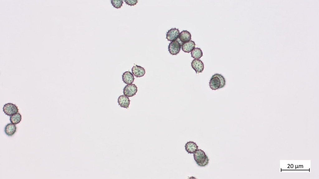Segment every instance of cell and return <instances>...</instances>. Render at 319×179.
Segmentation results:
<instances>
[{
	"instance_id": "6da1fadb",
	"label": "cell",
	"mask_w": 319,
	"mask_h": 179,
	"mask_svg": "<svg viewBox=\"0 0 319 179\" xmlns=\"http://www.w3.org/2000/svg\"><path fill=\"white\" fill-rule=\"evenodd\" d=\"M226 80L221 74L216 73L211 77L209 82L210 88L216 90L224 87L226 85Z\"/></svg>"
},
{
	"instance_id": "7a4b0ae2",
	"label": "cell",
	"mask_w": 319,
	"mask_h": 179,
	"mask_svg": "<svg viewBox=\"0 0 319 179\" xmlns=\"http://www.w3.org/2000/svg\"><path fill=\"white\" fill-rule=\"evenodd\" d=\"M193 157L197 164L200 167H205L209 163V159L205 152L201 149H197L194 153Z\"/></svg>"
},
{
	"instance_id": "3957f363",
	"label": "cell",
	"mask_w": 319,
	"mask_h": 179,
	"mask_svg": "<svg viewBox=\"0 0 319 179\" xmlns=\"http://www.w3.org/2000/svg\"><path fill=\"white\" fill-rule=\"evenodd\" d=\"M3 110L6 115L11 116L17 113L18 112L19 109L15 104L8 103L4 105Z\"/></svg>"
},
{
	"instance_id": "277c9868",
	"label": "cell",
	"mask_w": 319,
	"mask_h": 179,
	"mask_svg": "<svg viewBox=\"0 0 319 179\" xmlns=\"http://www.w3.org/2000/svg\"><path fill=\"white\" fill-rule=\"evenodd\" d=\"M137 91V87L134 84H128L123 89V94L128 97H131L136 95Z\"/></svg>"
},
{
	"instance_id": "5b68a950",
	"label": "cell",
	"mask_w": 319,
	"mask_h": 179,
	"mask_svg": "<svg viewBox=\"0 0 319 179\" xmlns=\"http://www.w3.org/2000/svg\"><path fill=\"white\" fill-rule=\"evenodd\" d=\"M181 48L180 43L177 40L171 41L168 46V50L172 55H176L180 52Z\"/></svg>"
},
{
	"instance_id": "8992f818",
	"label": "cell",
	"mask_w": 319,
	"mask_h": 179,
	"mask_svg": "<svg viewBox=\"0 0 319 179\" xmlns=\"http://www.w3.org/2000/svg\"><path fill=\"white\" fill-rule=\"evenodd\" d=\"M191 66L197 74L202 73L204 70V64L201 60L199 59H193L191 63Z\"/></svg>"
},
{
	"instance_id": "52a82bcc",
	"label": "cell",
	"mask_w": 319,
	"mask_h": 179,
	"mask_svg": "<svg viewBox=\"0 0 319 179\" xmlns=\"http://www.w3.org/2000/svg\"><path fill=\"white\" fill-rule=\"evenodd\" d=\"M179 31L178 29H171L167 33L166 39L170 41L176 40L179 37Z\"/></svg>"
},
{
	"instance_id": "ba28073f",
	"label": "cell",
	"mask_w": 319,
	"mask_h": 179,
	"mask_svg": "<svg viewBox=\"0 0 319 179\" xmlns=\"http://www.w3.org/2000/svg\"><path fill=\"white\" fill-rule=\"evenodd\" d=\"M132 73L136 77L143 76L145 73V69L143 67L134 65L131 69Z\"/></svg>"
},
{
	"instance_id": "9c48e42d",
	"label": "cell",
	"mask_w": 319,
	"mask_h": 179,
	"mask_svg": "<svg viewBox=\"0 0 319 179\" xmlns=\"http://www.w3.org/2000/svg\"><path fill=\"white\" fill-rule=\"evenodd\" d=\"M118 103L121 107L128 108L130 100L128 97L125 95L120 96L118 99Z\"/></svg>"
},
{
	"instance_id": "30bf717a",
	"label": "cell",
	"mask_w": 319,
	"mask_h": 179,
	"mask_svg": "<svg viewBox=\"0 0 319 179\" xmlns=\"http://www.w3.org/2000/svg\"><path fill=\"white\" fill-rule=\"evenodd\" d=\"M122 77L123 82L128 85L132 84L135 79L133 75L130 71H126L123 73Z\"/></svg>"
},
{
	"instance_id": "8fae6325",
	"label": "cell",
	"mask_w": 319,
	"mask_h": 179,
	"mask_svg": "<svg viewBox=\"0 0 319 179\" xmlns=\"http://www.w3.org/2000/svg\"><path fill=\"white\" fill-rule=\"evenodd\" d=\"M185 149L188 153H194L198 148V146L194 142L190 141L187 142L185 145Z\"/></svg>"
},
{
	"instance_id": "7c38bea8",
	"label": "cell",
	"mask_w": 319,
	"mask_h": 179,
	"mask_svg": "<svg viewBox=\"0 0 319 179\" xmlns=\"http://www.w3.org/2000/svg\"><path fill=\"white\" fill-rule=\"evenodd\" d=\"M195 44L194 41L190 40L183 43L182 46V50L185 53H189L195 48Z\"/></svg>"
},
{
	"instance_id": "4fadbf2b",
	"label": "cell",
	"mask_w": 319,
	"mask_h": 179,
	"mask_svg": "<svg viewBox=\"0 0 319 179\" xmlns=\"http://www.w3.org/2000/svg\"><path fill=\"white\" fill-rule=\"evenodd\" d=\"M17 130L16 126L12 123L7 124L5 127L4 131L6 134L9 136H12L16 132Z\"/></svg>"
},
{
	"instance_id": "5bb4252c",
	"label": "cell",
	"mask_w": 319,
	"mask_h": 179,
	"mask_svg": "<svg viewBox=\"0 0 319 179\" xmlns=\"http://www.w3.org/2000/svg\"><path fill=\"white\" fill-rule=\"evenodd\" d=\"M191 35L190 33L187 30H183L179 34V38L180 41L186 43L190 41Z\"/></svg>"
},
{
	"instance_id": "9a60e30c",
	"label": "cell",
	"mask_w": 319,
	"mask_h": 179,
	"mask_svg": "<svg viewBox=\"0 0 319 179\" xmlns=\"http://www.w3.org/2000/svg\"><path fill=\"white\" fill-rule=\"evenodd\" d=\"M191 57L195 59H198L203 56L201 49L198 48H194L191 52Z\"/></svg>"
},
{
	"instance_id": "2e32d148",
	"label": "cell",
	"mask_w": 319,
	"mask_h": 179,
	"mask_svg": "<svg viewBox=\"0 0 319 179\" xmlns=\"http://www.w3.org/2000/svg\"><path fill=\"white\" fill-rule=\"evenodd\" d=\"M10 120L12 123L15 124H17L21 120V116L20 113H17L11 116Z\"/></svg>"
},
{
	"instance_id": "e0dca14e",
	"label": "cell",
	"mask_w": 319,
	"mask_h": 179,
	"mask_svg": "<svg viewBox=\"0 0 319 179\" xmlns=\"http://www.w3.org/2000/svg\"><path fill=\"white\" fill-rule=\"evenodd\" d=\"M111 2L112 6L117 9L121 8L123 3V1L120 0H111Z\"/></svg>"
},
{
	"instance_id": "ac0fdd59",
	"label": "cell",
	"mask_w": 319,
	"mask_h": 179,
	"mask_svg": "<svg viewBox=\"0 0 319 179\" xmlns=\"http://www.w3.org/2000/svg\"><path fill=\"white\" fill-rule=\"evenodd\" d=\"M124 1L126 4L130 6H134L138 2L137 0H124Z\"/></svg>"
}]
</instances>
